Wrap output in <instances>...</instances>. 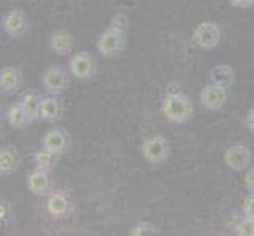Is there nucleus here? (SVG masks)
Wrapping results in <instances>:
<instances>
[{"mask_svg": "<svg viewBox=\"0 0 254 236\" xmlns=\"http://www.w3.org/2000/svg\"><path fill=\"white\" fill-rule=\"evenodd\" d=\"M247 126L254 133V107L248 112V115H247Z\"/></svg>", "mask_w": 254, "mask_h": 236, "instance_id": "nucleus-27", "label": "nucleus"}, {"mask_svg": "<svg viewBox=\"0 0 254 236\" xmlns=\"http://www.w3.org/2000/svg\"><path fill=\"white\" fill-rule=\"evenodd\" d=\"M3 30L10 37H21L29 27L27 17L21 10H11L3 16Z\"/></svg>", "mask_w": 254, "mask_h": 236, "instance_id": "nucleus-9", "label": "nucleus"}, {"mask_svg": "<svg viewBox=\"0 0 254 236\" xmlns=\"http://www.w3.org/2000/svg\"><path fill=\"white\" fill-rule=\"evenodd\" d=\"M226 90L227 89H224V87H220L212 82L210 85L204 87L202 92H200V104L208 110H220L227 99Z\"/></svg>", "mask_w": 254, "mask_h": 236, "instance_id": "nucleus-7", "label": "nucleus"}, {"mask_svg": "<svg viewBox=\"0 0 254 236\" xmlns=\"http://www.w3.org/2000/svg\"><path fill=\"white\" fill-rule=\"evenodd\" d=\"M109 27L112 30H117L120 33H127L128 27H129V21H128V16L124 14V13H117V14H114L112 16V19L109 22Z\"/></svg>", "mask_w": 254, "mask_h": 236, "instance_id": "nucleus-21", "label": "nucleus"}, {"mask_svg": "<svg viewBox=\"0 0 254 236\" xmlns=\"http://www.w3.org/2000/svg\"><path fill=\"white\" fill-rule=\"evenodd\" d=\"M155 233H156V229L150 222H139L129 229L131 236H144V235H155Z\"/></svg>", "mask_w": 254, "mask_h": 236, "instance_id": "nucleus-22", "label": "nucleus"}, {"mask_svg": "<svg viewBox=\"0 0 254 236\" xmlns=\"http://www.w3.org/2000/svg\"><path fill=\"white\" fill-rule=\"evenodd\" d=\"M245 186L250 194H254V167H250L245 173Z\"/></svg>", "mask_w": 254, "mask_h": 236, "instance_id": "nucleus-25", "label": "nucleus"}, {"mask_svg": "<svg viewBox=\"0 0 254 236\" xmlns=\"http://www.w3.org/2000/svg\"><path fill=\"white\" fill-rule=\"evenodd\" d=\"M46 208H48V213L52 217H57V219H62L65 217L69 211V202L68 198L60 194V192H54L48 197V202H46Z\"/></svg>", "mask_w": 254, "mask_h": 236, "instance_id": "nucleus-11", "label": "nucleus"}, {"mask_svg": "<svg viewBox=\"0 0 254 236\" xmlns=\"http://www.w3.org/2000/svg\"><path fill=\"white\" fill-rule=\"evenodd\" d=\"M142 156L150 164H163L169 157V143L163 136H152L142 143Z\"/></svg>", "mask_w": 254, "mask_h": 236, "instance_id": "nucleus-2", "label": "nucleus"}, {"mask_svg": "<svg viewBox=\"0 0 254 236\" xmlns=\"http://www.w3.org/2000/svg\"><path fill=\"white\" fill-rule=\"evenodd\" d=\"M235 233L239 236H254V219H251V217L243 219L235 227Z\"/></svg>", "mask_w": 254, "mask_h": 236, "instance_id": "nucleus-23", "label": "nucleus"}, {"mask_svg": "<svg viewBox=\"0 0 254 236\" xmlns=\"http://www.w3.org/2000/svg\"><path fill=\"white\" fill-rule=\"evenodd\" d=\"M52 156H54V153L45 150V148H43L41 151L35 153L33 161H35V165H37V169L48 172L51 169V165H52V161H54V157H52Z\"/></svg>", "mask_w": 254, "mask_h": 236, "instance_id": "nucleus-20", "label": "nucleus"}, {"mask_svg": "<svg viewBox=\"0 0 254 236\" xmlns=\"http://www.w3.org/2000/svg\"><path fill=\"white\" fill-rule=\"evenodd\" d=\"M19 84H21V74L16 68L8 66L2 69V73H0V89L3 92L10 93L16 90L17 87H19Z\"/></svg>", "mask_w": 254, "mask_h": 236, "instance_id": "nucleus-16", "label": "nucleus"}, {"mask_svg": "<svg viewBox=\"0 0 254 236\" xmlns=\"http://www.w3.org/2000/svg\"><path fill=\"white\" fill-rule=\"evenodd\" d=\"M69 71L77 79H89L95 71L93 58L89 55V52H77L69 60Z\"/></svg>", "mask_w": 254, "mask_h": 236, "instance_id": "nucleus-8", "label": "nucleus"}, {"mask_svg": "<svg viewBox=\"0 0 254 236\" xmlns=\"http://www.w3.org/2000/svg\"><path fill=\"white\" fill-rule=\"evenodd\" d=\"M40 115L45 121H56L60 115V104L54 98V96H49V98H43L41 99V110Z\"/></svg>", "mask_w": 254, "mask_h": 236, "instance_id": "nucleus-17", "label": "nucleus"}, {"mask_svg": "<svg viewBox=\"0 0 254 236\" xmlns=\"http://www.w3.org/2000/svg\"><path fill=\"white\" fill-rule=\"evenodd\" d=\"M14 153L10 150V148H2V151H0V172L3 175L13 172L14 169Z\"/></svg>", "mask_w": 254, "mask_h": 236, "instance_id": "nucleus-19", "label": "nucleus"}, {"mask_svg": "<svg viewBox=\"0 0 254 236\" xmlns=\"http://www.w3.org/2000/svg\"><path fill=\"white\" fill-rule=\"evenodd\" d=\"M22 106L24 109L27 110L29 117H30V121H35L37 118H41L40 115V110H41V98L38 94L35 93H27L22 96Z\"/></svg>", "mask_w": 254, "mask_h": 236, "instance_id": "nucleus-18", "label": "nucleus"}, {"mask_svg": "<svg viewBox=\"0 0 254 236\" xmlns=\"http://www.w3.org/2000/svg\"><path fill=\"white\" fill-rule=\"evenodd\" d=\"M124 46H125V35L117 30H112L111 27H108L100 35L98 45H96L98 52L104 57H116L124 50Z\"/></svg>", "mask_w": 254, "mask_h": 236, "instance_id": "nucleus-3", "label": "nucleus"}, {"mask_svg": "<svg viewBox=\"0 0 254 236\" xmlns=\"http://www.w3.org/2000/svg\"><path fill=\"white\" fill-rule=\"evenodd\" d=\"M250 162H251V153L248 150V146L245 145H232L224 153V164L231 170L243 172L245 169H248Z\"/></svg>", "mask_w": 254, "mask_h": 236, "instance_id": "nucleus-5", "label": "nucleus"}, {"mask_svg": "<svg viewBox=\"0 0 254 236\" xmlns=\"http://www.w3.org/2000/svg\"><path fill=\"white\" fill-rule=\"evenodd\" d=\"M43 148L54 154H60L66 148V136L60 129H52L43 137Z\"/></svg>", "mask_w": 254, "mask_h": 236, "instance_id": "nucleus-12", "label": "nucleus"}, {"mask_svg": "<svg viewBox=\"0 0 254 236\" xmlns=\"http://www.w3.org/2000/svg\"><path fill=\"white\" fill-rule=\"evenodd\" d=\"M229 3L235 8H251L254 0H229Z\"/></svg>", "mask_w": 254, "mask_h": 236, "instance_id": "nucleus-26", "label": "nucleus"}, {"mask_svg": "<svg viewBox=\"0 0 254 236\" xmlns=\"http://www.w3.org/2000/svg\"><path fill=\"white\" fill-rule=\"evenodd\" d=\"M210 79L213 84L229 89L235 81V73L229 65H218L210 71Z\"/></svg>", "mask_w": 254, "mask_h": 236, "instance_id": "nucleus-15", "label": "nucleus"}, {"mask_svg": "<svg viewBox=\"0 0 254 236\" xmlns=\"http://www.w3.org/2000/svg\"><path fill=\"white\" fill-rule=\"evenodd\" d=\"M51 49L59 55H65L68 52H71L74 46V37L73 33L66 29H60L57 32L52 33L51 41H49Z\"/></svg>", "mask_w": 254, "mask_h": 236, "instance_id": "nucleus-10", "label": "nucleus"}, {"mask_svg": "<svg viewBox=\"0 0 254 236\" xmlns=\"http://www.w3.org/2000/svg\"><path fill=\"white\" fill-rule=\"evenodd\" d=\"M6 121L11 128L16 129H22L30 123V117L27 110L24 109L22 102H16L10 106V109L6 110Z\"/></svg>", "mask_w": 254, "mask_h": 236, "instance_id": "nucleus-13", "label": "nucleus"}, {"mask_svg": "<svg viewBox=\"0 0 254 236\" xmlns=\"http://www.w3.org/2000/svg\"><path fill=\"white\" fill-rule=\"evenodd\" d=\"M163 115L172 123H187L194 115V107L187 94L174 92L163 101Z\"/></svg>", "mask_w": 254, "mask_h": 236, "instance_id": "nucleus-1", "label": "nucleus"}, {"mask_svg": "<svg viewBox=\"0 0 254 236\" xmlns=\"http://www.w3.org/2000/svg\"><path fill=\"white\" fill-rule=\"evenodd\" d=\"M27 186L35 195H46L49 190V177L45 170H35L29 175Z\"/></svg>", "mask_w": 254, "mask_h": 236, "instance_id": "nucleus-14", "label": "nucleus"}, {"mask_svg": "<svg viewBox=\"0 0 254 236\" xmlns=\"http://www.w3.org/2000/svg\"><path fill=\"white\" fill-rule=\"evenodd\" d=\"M43 87L46 89L48 93L51 94H60L68 85V76L62 68L59 66H51L48 68L45 74L41 77Z\"/></svg>", "mask_w": 254, "mask_h": 236, "instance_id": "nucleus-6", "label": "nucleus"}, {"mask_svg": "<svg viewBox=\"0 0 254 236\" xmlns=\"http://www.w3.org/2000/svg\"><path fill=\"white\" fill-rule=\"evenodd\" d=\"M220 38H221L220 29H218V25L213 22H200L196 27L194 33H192V41H194L200 49H205V50L216 47L218 43H220Z\"/></svg>", "mask_w": 254, "mask_h": 236, "instance_id": "nucleus-4", "label": "nucleus"}, {"mask_svg": "<svg viewBox=\"0 0 254 236\" xmlns=\"http://www.w3.org/2000/svg\"><path fill=\"white\" fill-rule=\"evenodd\" d=\"M243 213L247 217L254 219V194H250V197L245 198L243 202Z\"/></svg>", "mask_w": 254, "mask_h": 236, "instance_id": "nucleus-24", "label": "nucleus"}]
</instances>
